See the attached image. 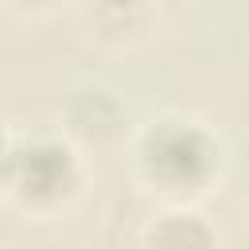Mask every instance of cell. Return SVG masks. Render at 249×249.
Instances as JSON below:
<instances>
[{
    "mask_svg": "<svg viewBox=\"0 0 249 249\" xmlns=\"http://www.w3.org/2000/svg\"><path fill=\"white\" fill-rule=\"evenodd\" d=\"M140 167L148 175V183H156L160 191L183 195V191H198L210 183L214 167H218V144L214 136L183 117H160L152 121V128L140 136Z\"/></svg>",
    "mask_w": 249,
    "mask_h": 249,
    "instance_id": "obj_1",
    "label": "cell"
},
{
    "mask_svg": "<svg viewBox=\"0 0 249 249\" xmlns=\"http://www.w3.org/2000/svg\"><path fill=\"white\" fill-rule=\"evenodd\" d=\"M0 183L31 206H51L78 187V160L58 140H23L12 144Z\"/></svg>",
    "mask_w": 249,
    "mask_h": 249,
    "instance_id": "obj_2",
    "label": "cell"
},
{
    "mask_svg": "<svg viewBox=\"0 0 249 249\" xmlns=\"http://www.w3.org/2000/svg\"><path fill=\"white\" fill-rule=\"evenodd\" d=\"M148 249H214V230L187 210L160 214L148 230Z\"/></svg>",
    "mask_w": 249,
    "mask_h": 249,
    "instance_id": "obj_3",
    "label": "cell"
},
{
    "mask_svg": "<svg viewBox=\"0 0 249 249\" xmlns=\"http://www.w3.org/2000/svg\"><path fill=\"white\" fill-rule=\"evenodd\" d=\"M8 152H12V144L0 136V175H4V163H8Z\"/></svg>",
    "mask_w": 249,
    "mask_h": 249,
    "instance_id": "obj_4",
    "label": "cell"
}]
</instances>
